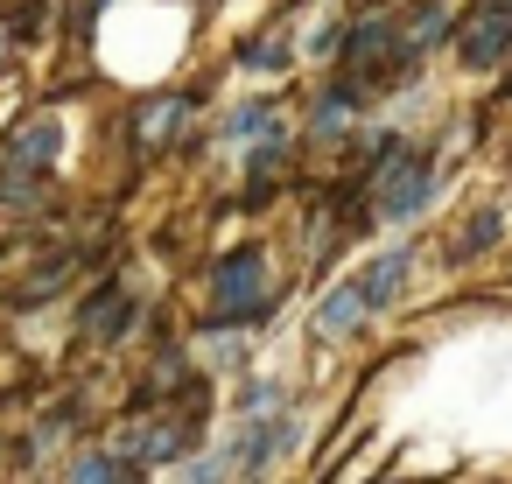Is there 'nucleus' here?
<instances>
[{
  "label": "nucleus",
  "mask_w": 512,
  "mask_h": 484,
  "mask_svg": "<svg viewBox=\"0 0 512 484\" xmlns=\"http://www.w3.org/2000/svg\"><path fill=\"white\" fill-rule=\"evenodd\" d=\"M505 92H512V57H505Z\"/></svg>",
  "instance_id": "6ab92c4d"
},
{
  "label": "nucleus",
  "mask_w": 512,
  "mask_h": 484,
  "mask_svg": "<svg viewBox=\"0 0 512 484\" xmlns=\"http://www.w3.org/2000/svg\"><path fill=\"white\" fill-rule=\"evenodd\" d=\"M442 36H456V15L442 8V0H428V8L414 15V29L400 36V50H407V64H421V57H428V50H435Z\"/></svg>",
  "instance_id": "9d476101"
},
{
  "label": "nucleus",
  "mask_w": 512,
  "mask_h": 484,
  "mask_svg": "<svg viewBox=\"0 0 512 484\" xmlns=\"http://www.w3.org/2000/svg\"><path fill=\"white\" fill-rule=\"evenodd\" d=\"M288 442H295V414H281V421H253V428H246V442H239V470H246V477H260Z\"/></svg>",
  "instance_id": "1a4fd4ad"
},
{
  "label": "nucleus",
  "mask_w": 512,
  "mask_h": 484,
  "mask_svg": "<svg viewBox=\"0 0 512 484\" xmlns=\"http://www.w3.org/2000/svg\"><path fill=\"white\" fill-rule=\"evenodd\" d=\"M407 267H414V253H407V246H386V253H379V260L358 274V295H365V309H386V302L400 295Z\"/></svg>",
  "instance_id": "6e6552de"
},
{
  "label": "nucleus",
  "mask_w": 512,
  "mask_h": 484,
  "mask_svg": "<svg viewBox=\"0 0 512 484\" xmlns=\"http://www.w3.org/2000/svg\"><path fill=\"white\" fill-rule=\"evenodd\" d=\"M351 113H358V85L351 78L344 85H323L316 106H309V134L316 141H337V134H351Z\"/></svg>",
  "instance_id": "0eeeda50"
},
{
  "label": "nucleus",
  "mask_w": 512,
  "mask_h": 484,
  "mask_svg": "<svg viewBox=\"0 0 512 484\" xmlns=\"http://www.w3.org/2000/svg\"><path fill=\"white\" fill-rule=\"evenodd\" d=\"M253 176H246V204H267L274 190H281V169H288V155H281V141H267V148H253V162H246Z\"/></svg>",
  "instance_id": "f8f14e48"
},
{
  "label": "nucleus",
  "mask_w": 512,
  "mask_h": 484,
  "mask_svg": "<svg viewBox=\"0 0 512 484\" xmlns=\"http://www.w3.org/2000/svg\"><path fill=\"white\" fill-rule=\"evenodd\" d=\"M428 197H435V162H428V155H400V162L379 169V204H372V218L400 225V218H414Z\"/></svg>",
  "instance_id": "7ed1b4c3"
},
{
  "label": "nucleus",
  "mask_w": 512,
  "mask_h": 484,
  "mask_svg": "<svg viewBox=\"0 0 512 484\" xmlns=\"http://www.w3.org/2000/svg\"><path fill=\"white\" fill-rule=\"evenodd\" d=\"M246 71H288V36H260L246 50Z\"/></svg>",
  "instance_id": "dca6fc26"
},
{
  "label": "nucleus",
  "mask_w": 512,
  "mask_h": 484,
  "mask_svg": "<svg viewBox=\"0 0 512 484\" xmlns=\"http://www.w3.org/2000/svg\"><path fill=\"white\" fill-rule=\"evenodd\" d=\"M491 232H498V218H491V211H477V218H470V232H463V253L491 246Z\"/></svg>",
  "instance_id": "a211bd4d"
},
{
  "label": "nucleus",
  "mask_w": 512,
  "mask_h": 484,
  "mask_svg": "<svg viewBox=\"0 0 512 484\" xmlns=\"http://www.w3.org/2000/svg\"><path fill=\"white\" fill-rule=\"evenodd\" d=\"M274 134V106H232V120L218 127V141L225 148H246V141H267ZM281 141V134H274Z\"/></svg>",
  "instance_id": "9b49d317"
},
{
  "label": "nucleus",
  "mask_w": 512,
  "mask_h": 484,
  "mask_svg": "<svg viewBox=\"0 0 512 484\" xmlns=\"http://www.w3.org/2000/svg\"><path fill=\"white\" fill-rule=\"evenodd\" d=\"M456 50H463V64H470V71L505 64V57H512V0H477L470 22L456 29Z\"/></svg>",
  "instance_id": "20e7f679"
},
{
  "label": "nucleus",
  "mask_w": 512,
  "mask_h": 484,
  "mask_svg": "<svg viewBox=\"0 0 512 484\" xmlns=\"http://www.w3.org/2000/svg\"><path fill=\"white\" fill-rule=\"evenodd\" d=\"M239 407H246L253 421H267V414H288V393H281L274 379H253V386L239 393Z\"/></svg>",
  "instance_id": "2eb2a0df"
},
{
  "label": "nucleus",
  "mask_w": 512,
  "mask_h": 484,
  "mask_svg": "<svg viewBox=\"0 0 512 484\" xmlns=\"http://www.w3.org/2000/svg\"><path fill=\"white\" fill-rule=\"evenodd\" d=\"M141 477V463H127L120 449H106V456H85L78 463V484H134Z\"/></svg>",
  "instance_id": "4468645a"
},
{
  "label": "nucleus",
  "mask_w": 512,
  "mask_h": 484,
  "mask_svg": "<svg viewBox=\"0 0 512 484\" xmlns=\"http://www.w3.org/2000/svg\"><path fill=\"white\" fill-rule=\"evenodd\" d=\"M239 470V456H204V463H190V484H225Z\"/></svg>",
  "instance_id": "f3484780"
},
{
  "label": "nucleus",
  "mask_w": 512,
  "mask_h": 484,
  "mask_svg": "<svg viewBox=\"0 0 512 484\" xmlns=\"http://www.w3.org/2000/svg\"><path fill=\"white\" fill-rule=\"evenodd\" d=\"M372 309H365V295H358V281H337L323 302H316V316H309V337H323V344H337V337H351L358 323H365Z\"/></svg>",
  "instance_id": "39448f33"
},
{
  "label": "nucleus",
  "mask_w": 512,
  "mask_h": 484,
  "mask_svg": "<svg viewBox=\"0 0 512 484\" xmlns=\"http://www.w3.org/2000/svg\"><path fill=\"white\" fill-rule=\"evenodd\" d=\"M57 148H64V127L50 120V113H36L15 141H8V155H0V197L8 204H22L29 190H36V176L57 162Z\"/></svg>",
  "instance_id": "f03ea898"
},
{
  "label": "nucleus",
  "mask_w": 512,
  "mask_h": 484,
  "mask_svg": "<svg viewBox=\"0 0 512 484\" xmlns=\"http://www.w3.org/2000/svg\"><path fill=\"white\" fill-rule=\"evenodd\" d=\"M267 274H274V267H267L260 246L225 253L218 274H211V316H218V323H267V316H274V281H267Z\"/></svg>",
  "instance_id": "f257e3e1"
},
{
  "label": "nucleus",
  "mask_w": 512,
  "mask_h": 484,
  "mask_svg": "<svg viewBox=\"0 0 512 484\" xmlns=\"http://www.w3.org/2000/svg\"><path fill=\"white\" fill-rule=\"evenodd\" d=\"M183 127V99H155V106H141V120H134V134H141V148H155V141H169Z\"/></svg>",
  "instance_id": "ddd939ff"
},
{
  "label": "nucleus",
  "mask_w": 512,
  "mask_h": 484,
  "mask_svg": "<svg viewBox=\"0 0 512 484\" xmlns=\"http://www.w3.org/2000/svg\"><path fill=\"white\" fill-rule=\"evenodd\" d=\"M134 323V295L120 288V281H106L92 302H85V316H78V330L92 337V344H120V330Z\"/></svg>",
  "instance_id": "423d86ee"
}]
</instances>
